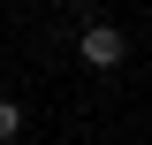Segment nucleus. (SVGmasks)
I'll use <instances>...</instances> for the list:
<instances>
[{
	"label": "nucleus",
	"instance_id": "1",
	"mask_svg": "<svg viewBox=\"0 0 152 145\" xmlns=\"http://www.w3.org/2000/svg\"><path fill=\"white\" fill-rule=\"evenodd\" d=\"M76 54L91 61V69H114V61L129 54V38L114 31V23H84V31H76Z\"/></svg>",
	"mask_w": 152,
	"mask_h": 145
},
{
	"label": "nucleus",
	"instance_id": "2",
	"mask_svg": "<svg viewBox=\"0 0 152 145\" xmlns=\"http://www.w3.org/2000/svg\"><path fill=\"white\" fill-rule=\"evenodd\" d=\"M15 130H23V107H15V99H0V138H15Z\"/></svg>",
	"mask_w": 152,
	"mask_h": 145
}]
</instances>
